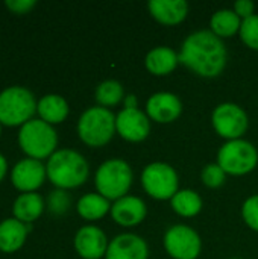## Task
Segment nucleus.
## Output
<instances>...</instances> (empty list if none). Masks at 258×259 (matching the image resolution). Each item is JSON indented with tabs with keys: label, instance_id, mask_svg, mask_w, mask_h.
<instances>
[{
	"label": "nucleus",
	"instance_id": "f257e3e1",
	"mask_svg": "<svg viewBox=\"0 0 258 259\" xmlns=\"http://www.w3.org/2000/svg\"><path fill=\"white\" fill-rule=\"evenodd\" d=\"M179 62L202 77H217L227 65L224 41L211 30H198L186 38L178 55Z\"/></svg>",
	"mask_w": 258,
	"mask_h": 259
},
{
	"label": "nucleus",
	"instance_id": "f03ea898",
	"mask_svg": "<svg viewBox=\"0 0 258 259\" xmlns=\"http://www.w3.org/2000/svg\"><path fill=\"white\" fill-rule=\"evenodd\" d=\"M47 179L59 190H71L85 184L90 167L87 159L76 150H56L46 164Z\"/></svg>",
	"mask_w": 258,
	"mask_h": 259
},
{
	"label": "nucleus",
	"instance_id": "7ed1b4c3",
	"mask_svg": "<svg viewBox=\"0 0 258 259\" xmlns=\"http://www.w3.org/2000/svg\"><path fill=\"white\" fill-rule=\"evenodd\" d=\"M18 146L32 159H49L58 146V134L52 124L41 118H32L20 127Z\"/></svg>",
	"mask_w": 258,
	"mask_h": 259
},
{
	"label": "nucleus",
	"instance_id": "20e7f679",
	"mask_svg": "<svg viewBox=\"0 0 258 259\" xmlns=\"http://www.w3.org/2000/svg\"><path fill=\"white\" fill-rule=\"evenodd\" d=\"M36 100L30 90L12 85L0 93V123L2 126H23L36 112Z\"/></svg>",
	"mask_w": 258,
	"mask_h": 259
},
{
	"label": "nucleus",
	"instance_id": "39448f33",
	"mask_svg": "<svg viewBox=\"0 0 258 259\" xmlns=\"http://www.w3.org/2000/svg\"><path fill=\"white\" fill-rule=\"evenodd\" d=\"M116 134V115L102 106H93L82 112L78 121V135L90 147L108 144Z\"/></svg>",
	"mask_w": 258,
	"mask_h": 259
},
{
	"label": "nucleus",
	"instance_id": "423d86ee",
	"mask_svg": "<svg viewBox=\"0 0 258 259\" xmlns=\"http://www.w3.org/2000/svg\"><path fill=\"white\" fill-rule=\"evenodd\" d=\"M132 170L123 159H108L96 171L94 184L100 196L119 200L126 196L132 185Z\"/></svg>",
	"mask_w": 258,
	"mask_h": 259
},
{
	"label": "nucleus",
	"instance_id": "0eeeda50",
	"mask_svg": "<svg viewBox=\"0 0 258 259\" xmlns=\"http://www.w3.org/2000/svg\"><path fill=\"white\" fill-rule=\"evenodd\" d=\"M217 164L227 175H248L257 167V149L249 141H245L242 138L227 141L217 153Z\"/></svg>",
	"mask_w": 258,
	"mask_h": 259
},
{
	"label": "nucleus",
	"instance_id": "6e6552de",
	"mask_svg": "<svg viewBox=\"0 0 258 259\" xmlns=\"http://www.w3.org/2000/svg\"><path fill=\"white\" fill-rule=\"evenodd\" d=\"M178 175L175 168L166 162H152L141 173V185L144 191L157 200H169L178 193Z\"/></svg>",
	"mask_w": 258,
	"mask_h": 259
},
{
	"label": "nucleus",
	"instance_id": "1a4fd4ad",
	"mask_svg": "<svg viewBox=\"0 0 258 259\" xmlns=\"http://www.w3.org/2000/svg\"><path fill=\"white\" fill-rule=\"evenodd\" d=\"M164 249L173 259H196L202 243L195 229L186 225H175L164 235Z\"/></svg>",
	"mask_w": 258,
	"mask_h": 259
},
{
	"label": "nucleus",
	"instance_id": "9d476101",
	"mask_svg": "<svg viewBox=\"0 0 258 259\" xmlns=\"http://www.w3.org/2000/svg\"><path fill=\"white\" fill-rule=\"evenodd\" d=\"M214 131L228 141L240 140L248 129V115L236 103H222L213 111L211 117Z\"/></svg>",
	"mask_w": 258,
	"mask_h": 259
},
{
	"label": "nucleus",
	"instance_id": "9b49d317",
	"mask_svg": "<svg viewBox=\"0 0 258 259\" xmlns=\"http://www.w3.org/2000/svg\"><path fill=\"white\" fill-rule=\"evenodd\" d=\"M46 165L32 158L18 161L11 170V182L21 193H35L46 181Z\"/></svg>",
	"mask_w": 258,
	"mask_h": 259
},
{
	"label": "nucleus",
	"instance_id": "f8f14e48",
	"mask_svg": "<svg viewBox=\"0 0 258 259\" xmlns=\"http://www.w3.org/2000/svg\"><path fill=\"white\" fill-rule=\"evenodd\" d=\"M116 132L126 141L140 143L151 132L149 117L137 108H125L116 117Z\"/></svg>",
	"mask_w": 258,
	"mask_h": 259
},
{
	"label": "nucleus",
	"instance_id": "ddd939ff",
	"mask_svg": "<svg viewBox=\"0 0 258 259\" xmlns=\"http://www.w3.org/2000/svg\"><path fill=\"white\" fill-rule=\"evenodd\" d=\"M108 246L105 232L93 225L82 226L75 235V249L84 259H100L106 255Z\"/></svg>",
	"mask_w": 258,
	"mask_h": 259
},
{
	"label": "nucleus",
	"instance_id": "4468645a",
	"mask_svg": "<svg viewBox=\"0 0 258 259\" xmlns=\"http://www.w3.org/2000/svg\"><path fill=\"white\" fill-rule=\"evenodd\" d=\"M148 117L157 123L167 124L175 121L182 112L181 100L172 93H155L146 103Z\"/></svg>",
	"mask_w": 258,
	"mask_h": 259
},
{
	"label": "nucleus",
	"instance_id": "2eb2a0df",
	"mask_svg": "<svg viewBox=\"0 0 258 259\" xmlns=\"http://www.w3.org/2000/svg\"><path fill=\"white\" fill-rule=\"evenodd\" d=\"M148 243L134 234H122L116 237L106 250L105 259H148Z\"/></svg>",
	"mask_w": 258,
	"mask_h": 259
},
{
	"label": "nucleus",
	"instance_id": "dca6fc26",
	"mask_svg": "<svg viewBox=\"0 0 258 259\" xmlns=\"http://www.w3.org/2000/svg\"><path fill=\"white\" fill-rule=\"evenodd\" d=\"M148 214L146 203L135 196H125L114 202L111 206V217L116 223L125 228L140 225Z\"/></svg>",
	"mask_w": 258,
	"mask_h": 259
},
{
	"label": "nucleus",
	"instance_id": "f3484780",
	"mask_svg": "<svg viewBox=\"0 0 258 259\" xmlns=\"http://www.w3.org/2000/svg\"><path fill=\"white\" fill-rule=\"evenodd\" d=\"M32 231V225L21 223L17 219H6L0 223V252L14 253L20 250Z\"/></svg>",
	"mask_w": 258,
	"mask_h": 259
},
{
	"label": "nucleus",
	"instance_id": "a211bd4d",
	"mask_svg": "<svg viewBox=\"0 0 258 259\" xmlns=\"http://www.w3.org/2000/svg\"><path fill=\"white\" fill-rule=\"evenodd\" d=\"M148 8L152 17L166 26L179 24L189 14V5L184 0H151Z\"/></svg>",
	"mask_w": 258,
	"mask_h": 259
},
{
	"label": "nucleus",
	"instance_id": "6ab92c4d",
	"mask_svg": "<svg viewBox=\"0 0 258 259\" xmlns=\"http://www.w3.org/2000/svg\"><path fill=\"white\" fill-rule=\"evenodd\" d=\"M70 108L67 100L59 94H46L36 103V114L49 124H59L68 117Z\"/></svg>",
	"mask_w": 258,
	"mask_h": 259
},
{
	"label": "nucleus",
	"instance_id": "aec40b11",
	"mask_svg": "<svg viewBox=\"0 0 258 259\" xmlns=\"http://www.w3.org/2000/svg\"><path fill=\"white\" fill-rule=\"evenodd\" d=\"M44 199L38 193H21L12 205L14 219L21 223L32 225L36 219L41 217L44 211Z\"/></svg>",
	"mask_w": 258,
	"mask_h": 259
},
{
	"label": "nucleus",
	"instance_id": "412c9836",
	"mask_svg": "<svg viewBox=\"0 0 258 259\" xmlns=\"http://www.w3.org/2000/svg\"><path fill=\"white\" fill-rule=\"evenodd\" d=\"M178 62H179L178 55L170 47L166 46L152 49L144 59L146 68L155 76H166L172 73L176 68Z\"/></svg>",
	"mask_w": 258,
	"mask_h": 259
},
{
	"label": "nucleus",
	"instance_id": "4be33fe9",
	"mask_svg": "<svg viewBox=\"0 0 258 259\" xmlns=\"http://www.w3.org/2000/svg\"><path fill=\"white\" fill-rule=\"evenodd\" d=\"M76 209L84 220L96 222L103 219L111 211V205L109 200L100 196L99 193H88L78 200Z\"/></svg>",
	"mask_w": 258,
	"mask_h": 259
},
{
	"label": "nucleus",
	"instance_id": "5701e85b",
	"mask_svg": "<svg viewBox=\"0 0 258 259\" xmlns=\"http://www.w3.org/2000/svg\"><path fill=\"white\" fill-rule=\"evenodd\" d=\"M211 32L219 38H228L240 32L242 20L233 9H219L211 17Z\"/></svg>",
	"mask_w": 258,
	"mask_h": 259
},
{
	"label": "nucleus",
	"instance_id": "b1692460",
	"mask_svg": "<svg viewBox=\"0 0 258 259\" xmlns=\"http://www.w3.org/2000/svg\"><path fill=\"white\" fill-rule=\"evenodd\" d=\"M172 209L181 217H195L202 209V199L193 190H181L172 199Z\"/></svg>",
	"mask_w": 258,
	"mask_h": 259
},
{
	"label": "nucleus",
	"instance_id": "393cba45",
	"mask_svg": "<svg viewBox=\"0 0 258 259\" xmlns=\"http://www.w3.org/2000/svg\"><path fill=\"white\" fill-rule=\"evenodd\" d=\"M123 97H125V90L122 83L114 79H108L102 82L96 90V100L102 108L116 106L123 100Z\"/></svg>",
	"mask_w": 258,
	"mask_h": 259
},
{
	"label": "nucleus",
	"instance_id": "a878e982",
	"mask_svg": "<svg viewBox=\"0 0 258 259\" xmlns=\"http://www.w3.org/2000/svg\"><path fill=\"white\" fill-rule=\"evenodd\" d=\"M70 196L65 193V190H53L49 197H47V209L53 214V215H62L68 211L70 208Z\"/></svg>",
	"mask_w": 258,
	"mask_h": 259
},
{
	"label": "nucleus",
	"instance_id": "bb28decb",
	"mask_svg": "<svg viewBox=\"0 0 258 259\" xmlns=\"http://www.w3.org/2000/svg\"><path fill=\"white\" fill-rule=\"evenodd\" d=\"M242 41L252 50H258V15H252L246 20H242L240 27Z\"/></svg>",
	"mask_w": 258,
	"mask_h": 259
},
{
	"label": "nucleus",
	"instance_id": "cd10ccee",
	"mask_svg": "<svg viewBox=\"0 0 258 259\" xmlns=\"http://www.w3.org/2000/svg\"><path fill=\"white\" fill-rule=\"evenodd\" d=\"M202 182L208 187V188H219L224 185L227 173L220 168L219 164H208L204 167L202 173H201Z\"/></svg>",
	"mask_w": 258,
	"mask_h": 259
},
{
	"label": "nucleus",
	"instance_id": "c85d7f7f",
	"mask_svg": "<svg viewBox=\"0 0 258 259\" xmlns=\"http://www.w3.org/2000/svg\"><path fill=\"white\" fill-rule=\"evenodd\" d=\"M242 217L251 229L258 232V194L245 200L242 206Z\"/></svg>",
	"mask_w": 258,
	"mask_h": 259
},
{
	"label": "nucleus",
	"instance_id": "c756f323",
	"mask_svg": "<svg viewBox=\"0 0 258 259\" xmlns=\"http://www.w3.org/2000/svg\"><path fill=\"white\" fill-rule=\"evenodd\" d=\"M35 0H8L5 2V6L14 12V14H27L35 8Z\"/></svg>",
	"mask_w": 258,
	"mask_h": 259
},
{
	"label": "nucleus",
	"instance_id": "7c9ffc66",
	"mask_svg": "<svg viewBox=\"0 0 258 259\" xmlns=\"http://www.w3.org/2000/svg\"><path fill=\"white\" fill-rule=\"evenodd\" d=\"M254 8H255V5L251 0H239L234 3V12L243 20L254 15Z\"/></svg>",
	"mask_w": 258,
	"mask_h": 259
},
{
	"label": "nucleus",
	"instance_id": "2f4dec72",
	"mask_svg": "<svg viewBox=\"0 0 258 259\" xmlns=\"http://www.w3.org/2000/svg\"><path fill=\"white\" fill-rule=\"evenodd\" d=\"M6 173H8V161H6V158L0 153V182L5 179Z\"/></svg>",
	"mask_w": 258,
	"mask_h": 259
},
{
	"label": "nucleus",
	"instance_id": "473e14b6",
	"mask_svg": "<svg viewBox=\"0 0 258 259\" xmlns=\"http://www.w3.org/2000/svg\"><path fill=\"white\" fill-rule=\"evenodd\" d=\"M125 103H126V108H137V100L134 96H128L125 99Z\"/></svg>",
	"mask_w": 258,
	"mask_h": 259
},
{
	"label": "nucleus",
	"instance_id": "72a5a7b5",
	"mask_svg": "<svg viewBox=\"0 0 258 259\" xmlns=\"http://www.w3.org/2000/svg\"><path fill=\"white\" fill-rule=\"evenodd\" d=\"M0 135H2V123H0Z\"/></svg>",
	"mask_w": 258,
	"mask_h": 259
}]
</instances>
